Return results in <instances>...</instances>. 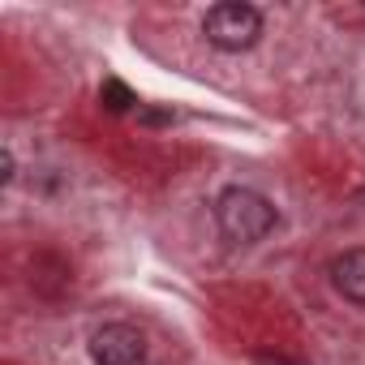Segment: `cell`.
<instances>
[{
  "mask_svg": "<svg viewBox=\"0 0 365 365\" xmlns=\"http://www.w3.org/2000/svg\"><path fill=\"white\" fill-rule=\"evenodd\" d=\"M142 120H146V125H172V112H155V108H146Z\"/></svg>",
  "mask_w": 365,
  "mask_h": 365,
  "instance_id": "obj_7",
  "label": "cell"
},
{
  "mask_svg": "<svg viewBox=\"0 0 365 365\" xmlns=\"http://www.w3.org/2000/svg\"><path fill=\"white\" fill-rule=\"evenodd\" d=\"M91 361L95 365H146V339L129 322H108L91 335Z\"/></svg>",
  "mask_w": 365,
  "mask_h": 365,
  "instance_id": "obj_3",
  "label": "cell"
},
{
  "mask_svg": "<svg viewBox=\"0 0 365 365\" xmlns=\"http://www.w3.org/2000/svg\"><path fill=\"white\" fill-rule=\"evenodd\" d=\"M275 207L258 194V190H245V185H232L215 198V224L228 241L237 245H254L262 241L271 228H275Z\"/></svg>",
  "mask_w": 365,
  "mask_h": 365,
  "instance_id": "obj_1",
  "label": "cell"
},
{
  "mask_svg": "<svg viewBox=\"0 0 365 365\" xmlns=\"http://www.w3.org/2000/svg\"><path fill=\"white\" fill-rule=\"evenodd\" d=\"M0 180H14V150H0Z\"/></svg>",
  "mask_w": 365,
  "mask_h": 365,
  "instance_id": "obj_6",
  "label": "cell"
},
{
  "mask_svg": "<svg viewBox=\"0 0 365 365\" xmlns=\"http://www.w3.org/2000/svg\"><path fill=\"white\" fill-rule=\"evenodd\" d=\"M331 284L344 301L365 305V250H344L331 262Z\"/></svg>",
  "mask_w": 365,
  "mask_h": 365,
  "instance_id": "obj_4",
  "label": "cell"
},
{
  "mask_svg": "<svg viewBox=\"0 0 365 365\" xmlns=\"http://www.w3.org/2000/svg\"><path fill=\"white\" fill-rule=\"evenodd\" d=\"M202 35H207V43L220 48V52H245V48H254L258 35H262V14H258L254 5H241V0H224V5L207 9Z\"/></svg>",
  "mask_w": 365,
  "mask_h": 365,
  "instance_id": "obj_2",
  "label": "cell"
},
{
  "mask_svg": "<svg viewBox=\"0 0 365 365\" xmlns=\"http://www.w3.org/2000/svg\"><path fill=\"white\" fill-rule=\"evenodd\" d=\"M99 103H103V108H108L112 116H120V112H129V108H133L138 99H133V91H129V86H125L120 78H108V82L99 86Z\"/></svg>",
  "mask_w": 365,
  "mask_h": 365,
  "instance_id": "obj_5",
  "label": "cell"
},
{
  "mask_svg": "<svg viewBox=\"0 0 365 365\" xmlns=\"http://www.w3.org/2000/svg\"><path fill=\"white\" fill-rule=\"evenodd\" d=\"M258 365H288V361H284V356H267V352H262V356H258Z\"/></svg>",
  "mask_w": 365,
  "mask_h": 365,
  "instance_id": "obj_8",
  "label": "cell"
}]
</instances>
